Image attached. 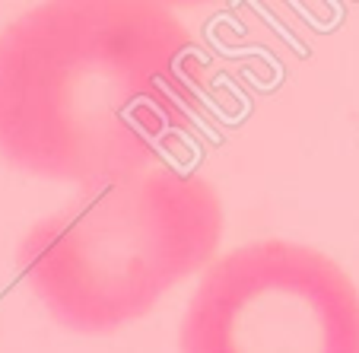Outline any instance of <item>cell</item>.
<instances>
[{
  "mask_svg": "<svg viewBox=\"0 0 359 353\" xmlns=\"http://www.w3.org/2000/svg\"><path fill=\"white\" fill-rule=\"evenodd\" d=\"M201 83L169 4H39L0 32V159L80 191L153 169L194 124Z\"/></svg>",
  "mask_w": 359,
  "mask_h": 353,
  "instance_id": "1",
  "label": "cell"
},
{
  "mask_svg": "<svg viewBox=\"0 0 359 353\" xmlns=\"http://www.w3.org/2000/svg\"><path fill=\"white\" fill-rule=\"evenodd\" d=\"M178 353H359V290L312 245H238L194 286Z\"/></svg>",
  "mask_w": 359,
  "mask_h": 353,
  "instance_id": "3",
  "label": "cell"
},
{
  "mask_svg": "<svg viewBox=\"0 0 359 353\" xmlns=\"http://www.w3.org/2000/svg\"><path fill=\"white\" fill-rule=\"evenodd\" d=\"M223 204L207 178L172 166L83 188L22 236L16 261L57 325L109 334L217 255Z\"/></svg>",
  "mask_w": 359,
  "mask_h": 353,
  "instance_id": "2",
  "label": "cell"
}]
</instances>
